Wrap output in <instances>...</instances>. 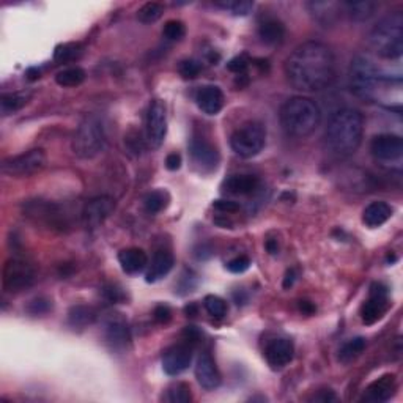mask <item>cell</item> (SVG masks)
<instances>
[{"label":"cell","mask_w":403,"mask_h":403,"mask_svg":"<svg viewBox=\"0 0 403 403\" xmlns=\"http://www.w3.org/2000/svg\"><path fill=\"white\" fill-rule=\"evenodd\" d=\"M266 249H268V252L275 256V253H277V242H268V243H266Z\"/></svg>","instance_id":"816d5d0a"},{"label":"cell","mask_w":403,"mask_h":403,"mask_svg":"<svg viewBox=\"0 0 403 403\" xmlns=\"http://www.w3.org/2000/svg\"><path fill=\"white\" fill-rule=\"evenodd\" d=\"M389 308V290L385 284L375 282L370 287L369 300L361 308V318L366 324H374L381 320Z\"/></svg>","instance_id":"8fae6325"},{"label":"cell","mask_w":403,"mask_h":403,"mask_svg":"<svg viewBox=\"0 0 403 403\" xmlns=\"http://www.w3.org/2000/svg\"><path fill=\"white\" fill-rule=\"evenodd\" d=\"M391 216V205H388L386 202H372V204L366 206V210L362 213V223L370 227V229H375V227H380L388 223Z\"/></svg>","instance_id":"4316f807"},{"label":"cell","mask_w":403,"mask_h":403,"mask_svg":"<svg viewBox=\"0 0 403 403\" xmlns=\"http://www.w3.org/2000/svg\"><path fill=\"white\" fill-rule=\"evenodd\" d=\"M300 308H301V310L304 312V314H314V312H315V305L312 304V303H309V301H301Z\"/></svg>","instance_id":"f907efd6"},{"label":"cell","mask_w":403,"mask_h":403,"mask_svg":"<svg viewBox=\"0 0 403 403\" xmlns=\"http://www.w3.org/2000/svg\"><path fill=\"white\" fill-rule=\"evenodd\" d=\"M81 52H82V46L79 43H65L55 48L54 58H55V62H60V63L73 62L81 55Z\"/></svg>","instance_id":"8d00e7d4"},{"label":"cell","mask_w":403,"mask_h":403,"mask_svg":"<svg viewBox=\"0 0 403 403\" xmlns=\"http://www.w3.org/2000/svg\"><path fill=\"white\" fill-rule=\"evenodd\" d=\"M296 271L295 270H289L287 272H285V277H284V289H290L291 285L295 284L296 281Z\"/></svg>","instance_id":"681fc988"},{"label":"cell","mask_w":403,"mask_h":403,"mask_svg":"<svg viewBox=\"0 0 403 403\" xmlns=\"http://www.w3.org/2000/svg\"><path fill=\"white\" fill-rule=\"evenodd\" d=\"M96 312L87 305H74L68 312V323L73 328H86L95 322Z\"/></svg>","instance_id":"4dcf8cb0"},{"label":"cell","mask_w":403,"mask_h":403,"mask_svg":"<svg viewBox=\"0 0 403 403\" xmlns=\"http://www.w3.org/2000/svg\"><path fill=\"white\" fill-rule=\"evenodd\" d=\"M213 206L216 208L218 211H223V213H227V214H232V213L239 211V205L237 204V202L227 200V199L216 200V202H214V204H213Z\"/></svg>","instance_id":"ee69618b"},{"label":"cell","mask_w":403,"mask_h":403,"mask_svg":"<svg viewBox=\"0 0 403 403\" xmlns=\"http://www.w3.org/2000/svg\"><path fill=\"white\" fill-rule=\"evenodd\" d=\"M375 2H369V0H361V2H345L342 4V10H345L348 13V16L356 22H364L369 21L370 18L374 16V13L376 10Z\"/></svg>","instance_id":"83f0119b"},{"label":"cell","mask_w":403,"mask_h":403,"mask_svg":"<svg viewBox=\"0 0 403 403\" xmlns=\"http://www.w3.org/2000/svg\"><path fill=\"white\" fill-rule=\"evenodd\" d=\"M249 266H251V258L246 256H239L227 263V270L233 272V275H243L244 271L249 270Z\"/></svg>","instance_id":"b9f144b4"},{"label":"cell","mask_w":403,"mask_h":403,"mask_svg":"<svg viewBox=\"0 0 403 403\" xmlns=\"http://www.w3.org/2000/svg\"><path fill=\"white\" fill-rule=\"evenodd\" d=\"M202 65L197 60H183L180 65V74L185 77V79H196L200 74Z\"/></svg>","instance_id":"60d3db41"},{"label":"cell","mask_w":403,"mask_h":403,"mask_svg":"<svg viewBox=\"0 0 403 403\" xmlns=\"http://www.w3.org/2000/svg\"><path fill=\"white\" fill-rule=\"evenodd\" d=\"M166 167L169 169V171H178V169L181 167V156L178 153H171V154H167V158H166Z\"/></svg>","instance_id":"7dc6e473"},{"label":"cell","mask_w":403,"mask_h":403,"mask_svg":"<svg viewBox=\"0 0 403 403\" xmlns=\"http://www.w3.org/2000/svg\"><path fill=\"white\" fill-rule=\"evenodd\" d=\"M260 187V180L256 175L251 173H238L224 181V190L235 196H249Z\"/></svg>","instance_id":"cb8c5ba5"},{"label":"cell","mask_w":403,"mask_h":403,"mask_svg":"<svg viewBox=\"0 0 403 403\" xmlns=\"http://www.w3.org/2000/svg\"><path fill=\"white\" fill-rule=\"evenodd\" d=\"M224 93L216 86L202 87L196 95V103L202 112L206 115H216L224 107Z\"/></svg>","instance_id":"d6986e66"},{"label":"cell","mask_w":403,"mask_h":403,"mask_svg":"<svg viewBox=\"0 0 403 403\" xmlns=\"http://www.w3.org/2000/svg\"><path fill=\"white\" fill-rule=\"evenodd\" d=\"M162 35H164V38L169 41L183 40L185 35H186L185 24L178 21V19H171V21L166 22L164 29H162Z\"/></svg>","instance_id":"f35d334b"},{"label":"cell","mask_w":403,"mask_h":403,"mask_svg":"<svg viewBox=\"0 0 403 403\" xmlns=\"http://www.w3.org/2000/svg\"><path fill=\"white\" fill-rule=\"evenodd\" d=\"M164 15V5L158 2H148L138 10V19L142 24H153Z\"/></svg>","instance_id":"e575fe53"},{"label":"cell","mask_w":403,"mask_h":403,"mask_svg":"<svg viewBox=\"0 0 403 403\" xmlns=\"http://www.w3.org/2000/svg\"><path fill=\"white\" fill-rule=\"evenodd\" d=\"M248 67H249V60L244 55L232 58V60L229 62V65H227V68H229L230 71H233V73H237L238 76L244 74L246 70H248Z\"/></svg>","instance_id":"7bdbcfd3"},{"label":"cell","mask_w":403,"mask_h":403,"mask_svg":"<svg viewBox=\"0 0 403 403\" xmlns=\"http://www.w3.org/2000/svg\"><path fill=\"white\" fill-rule=\"evenodd\" d=\"M266 129L258 121H249L239 126L230 138V147L242 158H253L263 150Z\"/></svg>","instance_id":"52a82bcc"},{"label":"cell","mask_w":403,"mask_h":403,"mask_svg":"<svg viewBox=\"0 0 403 403\" xmlns=\"http://www.w3.org/2000/svg\"><path fill=\"white\" fill-rule=\"evenodd\" d=\"M154 320L158 323H167L172 318V310L169 309V305H158L153 312Z\"/></svg>","instance_id":"f6af8a7d"},{"label":"cell","mask_w":403,"mask_h":403,"mask_svg":"<svg viewBox=\"0 0 403 403\" xmlns=\"http://www.w3.org/2000/svg\"><path fill=\"white\" fill-rule=\"evenodd\" d=\"M52 309V304L49 300H46V298H35V300H32L27 305V310L30 315H44V314H48V312Z\"/></svg>","instance_id":"ab89813d"},{"label":"cell","mask_w":403,"mask_h":403,"mask_svg":"<svg viewBox=\"0 0 403 403\" xmlns=\"http://www.w3.org/2000/svg\"><path fill=\"white\" fill-rule=\"evenodd\" d=\"M32 98L30 92H15V93H4L0 96V110L4 115L16 114L21 110L25 104Z\"/></svg>","instance_id":"f1b7e54d"},{"label":"cell","mask_w":403,"mask_h":403,"mask_svg":"<svg viewBox=\"0 0 403 403\" xmlns=\"http://www.w3.org/2000/svg\"><path fill=\"white\" fill-rule=\"evenodd\" d=\"M369 44L376 55L395 60L403 54V15L394 11L374 25L369 34Z\"/></svg>","instance_id":"277c9868"},{"label":"cell","mask_w":403,"mask_h":403,"mask_svg":"<svg viewBox=\"0 0 403 403\" xmlns=\"http://www.w3.org/2000/svg\"><path fill=\"white\" fill-rule=\"evenodd\" d=\"M84 81H86V71L79 67L65 68L55 76V82L58 84V86L65 87V88L79 87Z\"/></svg>","instance_id":"1f68e13d"},{"label":"cell","mask_w":403,"mask_h":403,"mask_svg":"<svg viewBox=\"0 0 403 403\" xmlns=\"http://www.w3.org/2000/svg\"><path fill=\"white\" fill-rule=\"evenodd\" d=\"M44 164H46V153L43 148H34V150L5 159L2 172L10 177H29V175L40 172Z\"/></svg>","instance_id":"ba28073f"},{"label":"cell","mask_w":403,"mask_h":403,"mask_svg":"<svg viewBox=\"0 0 403 403\" xmlns=\"http://www.w3.org/2000/svg\"><path fill=\"white\" fill-rule=\"evenodd\" d=\"M35 282V270L22 258H10L4 266V289L19 293Z\"/></svg>","instance_id":"9c48e42d"},{"label":"cell","mask_w":403,"mask_h":403,"mask_svg":"<svg viewBox=\"0 0 403 403\" xmlns=\"http://www.w3.org/2000/svg\"><path fill=\"white\" fill-rule=\"evenodd\" d=\"M196 378L199 381V385L204 389H206V391H213V389L220 386L223 376H220L216 362H214L213 356L210 353L205 352L197 357Z\"/></svg>","instance_id":"2e32d148"},{"label":"cell","mask_w":403,"mask_h":403,"mask_svg":"<svg viewBox=\"0 0 403 403\" xmlns=\"http://www.w3.org/2000/svg\"><path fill=\"white\" fill-rule=\"evenodd\" d=\"M167 134V114L164 103L159 100L152 101L148 107L147 121H145V136L147 144L152 148H159Z\"/></svg>","instance_id":"30bf717a"},{"label":"cell","mask_w":403,"mask_h":403,"mask_svg":"<svg viewBox=\"0 0 403 403\" xmlns=\"http://www.w3.org/2000/svg\"><path fill=\"white\" fill-rule=\"evenodd\" d=\"M367 347V341L364 337H355V339H350L348 342L343 343L339 350V361L342 364H350L356 361L359 357L364 350Z\"/></svg>","instance_id":"f546056e"},{"label":"cell","mask_w":403,"mask_h":403,"mask_svg":"<svg viewBox=\"0 0 403 403\" xmlns=\"http://www.w3.org/2000/svg\"><path fill=\"white\" fill-rule=\"evenodd\" d=\"M204 308L205 310L214 318H224L227 315V310H229V305L223 300L220 296L216 295H208L204 300Z\"/></svg>","instance_id":"74e56055"},{"label":"cell","mask_w":403,"mask_h":403,"mask_svg":"<svg viewBox=\"0 0 403 403\" xmlns=\"http://www.w3.org/2000/svg\"><path fill=\"white\" fill-rule=\"evenodd\" d=\"M314 400L315 402H336L337 395L331 391V389H323L322 394L314 395Z\"/></svg>","instance_id":"c3c4849f"},{"label":"cell","mask_w":403,"mask_h":403,"mask_svg":"<svg viewBox=\"0 0 403 403\" xmlns=\"http://www.w3.org/2000/svg\"><path fill=\"white\" fill-rule=\"evenodd\" d=\"M364 117L357 109L343 107L331 117L324 131V147L337 158H348L361 147Z\"/></svg>","instance_id":"7a4b0ae2"},{"label":"cell","mask_w":403,"mask_h":403,"mask_svg":"<svg viewBox=\"0 0 403 403\" xmlns=\"http://www.w3.org/2000/svg\"><path fill=\"white\" fill-rule=\"evenodd\" d=\"M295 347L289 339H275L265 348V357L272 369H282L293 361Z\"/></svg>","instance_id":"e0dca14e"},{"label":"cell","mask_w":403,"mask_h":403,"mask_svg":"<svg viewBox=\"0 0 403 403\" xmlns=\"http://www.w3.org/2000/svg\"><path fill=\"white\" fill-rule=\"evenodd\" d=\"M279 121L284 133L295 139L309 138L320 126L322 110L318 104L308 96H293L282 104L279 110Z\"/></svg>","instance_id":"3957f363"},{"label":"cell","mask_w":403,"mask_h":403,"mask_svg":"<svg viewBox=\"0 0 403 403\" xmlns=\"http://www.w3.org/2000/svg\"><path fill=\"white\" fill-rule=\"evenodd\" d=\"M175 265V258L169 251H156L154 256L152 258V263L148 265V271H147V282L153 284L161 281L162 277H166L169 272L172 271Z\"/></svg>","instance_id":"603a6c76"},{"label":"cell","mask_w":403,"mask_h":403,"mask_svg":"<svg viewBox=\"0 0 403 403\" xmlns=\"http://www.w3.org/2000/svg\"><path fill=\"white\" fill-rule=\"evenodd\" d=\"M106 339L114 348H125L131 342V333L125 318L112 315L106 322Z\"/></svg>","instance_id":"44dd1931"},{"label":"cell","mask_w":403,"mask_h":403,"mask_svg":"<svg viewBox=\"0 0 403 403\" xmlns=\"http://www.w3.org/2000/svg\"><path fill=\"white\" fill-rule=\"evenodd\" d=\"M115 210V200L110 196L90 199L82 210V223L88 229L101 225Z\"/></svg>","instance_id":"7c38bea8"},{"label":"cell","mask_w":403,"mask_h":403,"mask_svg":"<svg viewBox=\"0 0 403 403\" xmlns=\"http://www.w3.org/2000/svg\"><path fill=\"white\" fill-rule=\"evenodd\" d=\"M119 262L126 275H139L148 266V256L140 248H128L119 253Z\"/></svg>","instance_id":"d4e9b609"},{"label":"cell","mask_w":403,"mask_h":403,"mask_svg":"<svg viewBox=\"0 0 403 403\" xmlns=\"http://www.w3.org/2000/svg\"><path fill=\"white\" fill-rule=\"evenodd\" d=\"M370 152L378 161H399L403 156V139L397 134H378L370 142Z\"/></svg>","instance_id":"4fadbf2b"},{"label":"cell","mask_w":403,"mask_h":403,"mask_svg":"<svg viewBox=\"0 0 403 403\" xmlns=\"http://www.w3.org/2000/svg\"><path fill=\"white\" fill-rule=\"evenodd\" d=\"M192 347L190 343H178L166 350L162 356V369L169 376H177L183 374L191 366Z\"/></svg>","instance_id":"5bb4252c"},{"label":"cell","mask_w":403,"mask_h":403,"mask_svg":"<svg viewBox=\"0 0 403 403\" xmlns=\"http://www.w3.org/2000/svg\"><path fill=\"white\" fill-rule=\"evenodd\" d=\"M258 37L268 46H277L285 38V25L277 18H266L258 25Z\"/></svg>","instance_id":"484cf974"},{"label":"cell","mask_w":403,"mask_h":403,"mask_svg":"<svg viewBox=\"0 0 403 403\" xmlns=\"http://www.w3.org/2000/svg\"><path fill=\"white\" fill-rule=\"evenodd\" d=\"M162 400L169 403H190L192 400L191 388L186 383H173L166 389Z\"/></svg>","instance_id":"d6a6232c"},{"label":"cell","mask_w":403,"mask_h":403,"mask_svg":"<svg viewBox=\"0 0 403 403\" xmlns=\"http://www.w3.org/2000/svg\"><path fill=\"white\" fill-rule=\"evenodd\" d=\"M190 153L192 161L205 172L216 171L219 164V153L216 147L211 145L210 142L204 138H192L190 142Z\"/></svg>","instance_id":"9a60e30c"},{"label":"cell","mask_w":403,"mask_h":403,"mask_svg":"<svg viewBox=\"0 0 403 403\" xmlns=\"http://www.w3.org/2000/svg\"><path fill=\"white\" fill-rule=\"evenodd\" d=\"M27 214L37 220H43L51 227H60V223L63 220V214L58 211L57 205L41 200L27 204Z\"/></svg>","instance_id":"ffe728a7"},{"label":"cell","mask_w":403,"mask_h":403,"mask_svg":"<svg viewBox=\"0 0 403 403\" xmlns=\"http://www.w3.org/2000/svg\"><path fill=\"white\" fill-rule=\"evenodd\" d=\"M169 205V194L166 191H152L144 197V206L147 213L158 214L162 210H166Z\"/></svg>","instance_id":"836d02e7"},{"label":"cell","mask_w":403,"mask_h":403,"mask_svg":"<svg viewBox=\"0 0 403 403\" xmlns=\"http://www.w3.org/2000/svg\"><path fill=\"white\" fill-rule=\"evenodd\" d=\"M218 8L232 13L233 16H248L253 8V2L249 0H223V2L214 4Z\"/></svg>","instance_id":"d590c367"},{"label":"cell","mask_w":403,"mask_h":403,"mask_svg":"<svg viewBox=\"0 0 403 403\" xmlns=\"http://www.w3.org/2000/svg\"><path fill=\"white\" fill-rule=\"evenodd\" d=\"M312 18L315 19L318 24H322L323 27H329L337 22V19L341 18L342 4L337 2H309L305 4Z\"/></svg>","instance_id":"7402d4cb"},{"label":"cell","mask_w":403,"mask_h":403,"mask_svg":"<svg viewBox=\"0 0 403 403\" xmlns=\"http://www.w3.org/2000/svg\"><path fill=\"white\" fill-rule=\"evenodd\" d=\"M104 296H106L110 303H119L125 298L123 291L120 289H117L115 285H107V287H104Z\"/></svg>","instance_id":"bcb514c9"},{"label":"cell","mask_w":403,"mask_h":403,"mask_svg":"<svg viewBox=\"0 0 403 403\" xmlns=\"http://www.w3.org/2000/svg\"><path fill=\"white\" fill-rule=\"evenodd\" d=\"M350 81H352V88L357 96L374 100L378 87L391 79L383 76L370 58L357 55L352 62V68H350Z\"/></svg>","instance_id":"8992f818"},{"label":"cell","mask_w":403,"mask_h":403,"mask_svg":"<svg viewBox=\"0 0 403 403\" xmlns=\"http://www.w3.org/2000/svg\"><path fill=\"white\" fill-rule=\"evenodd\" d=\"M107 136L100 117L88 115L77 126L73 139V152L81 159H93L106 148Z\"/></svg>","instance_id":"5b68a950"},{"label":"cell","mask_w":403,"mask_h":403,"mask_svg":"<svg viewBox=\"0 0 403 403\" xmlns=\"http://www.w3.org/2000/svg\"><path fill=\"white\" fill-rule=\"evenodd\" d=\"M395 389H397V381H395V375H383L378 380H375L372 385H370L366 392H364L362 400L372 402V403H381L388 402L395 394Z\"/></svg>","instance_id":"ac0fdd59"},{"label":"cell","mask_w":403,"mask_h":403,"mask_svg":"<svg viewBox=\"0 0 403 403\" xmlns=\"http://www.w3.org/2000/svg\"><path fill=\"white\" fill-rule=\"evenodd\" d=\"M284 71L300 92H320L336 79V55L324 43L305 41L289 55Z\"/></svg>","instance_id":"6da1fadb"}]
</instances>
